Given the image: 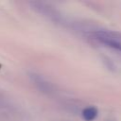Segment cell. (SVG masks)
Listing matches in <instances>:
<instances>
[{
    "label": "cell",
    "instance_id": "cell-3",
    "mask_svg": "<svg viewBox=\"0 0 121 121\" xmlns=\"http://www.w3.org/2000/svg\"><path fill=\"white\" fill-rule=\"evenodd\" d=\"M97 113H98V111L95 107L89 106V107H86L82 111L81 115H82V118L85 121H93L97 116Z\"/></svg>",
    "mask_w": 121,
    "mask_h": 121
},
{
    "label": "cell",
    "instance_id": "cell-2",
    "mask_svg": "<svg viewBox=\"0 0 121 121\" xmlns=\"http://www.w3.org/2000/svg\"><path fill=\"white\" fill-rule=\"evenodd\" d=\"M29 78L33 82V84L42 92L43 93H50L51 92V86L50 84L40 75L36 73H29Z\"/></svg>",
    "mask_w": 121,
    "mask_h": 121
},
{
    "label": "cell",
    "instance_id": "cell-1",
    "mask_svg": "<svg viewBox=\"0 0 121 121\" xmlns=\"http://www.w3.org/2000/svg\"><path fill=\"white\" fill-rule=\"evenodd\" d=\"M93 37L95 40L99 42L100 43L108 46L112 49L121 51V42L114 37L111 32L108 31H95L93 32Z\"/></svg>",
    "mask_w": 121,
    "mask_h": 121
}]
</instances>
